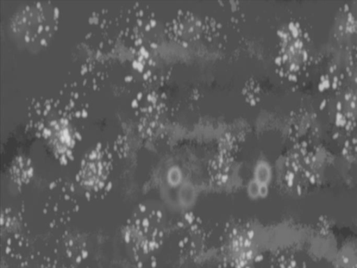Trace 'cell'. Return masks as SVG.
<instances>
[{"label":"cell","instance_id":"obj_1","mask_svg":"<svg viewBox=\"0 0 357 268\" xmlns=\"http://www.w3.org/2000/svg\"><path fill=\"white\" fill-rule=\"evenodd\" d=\"M165 216L158 209L137 205L122 230V239L137 268H155L165 239Z\"/></svg>","mask_w":357,"mask_h":268},{"label":"cell","instance_id":"obj_2","mask_svg":"<svg viewBox=\"0 0 357 268\" xmlns=\"http://www.w3.org/2000/svg\"><path fill=\"white\" fill-rule=\"evenodd\" d=\"M221 268H256L261 261L255 245V232L248 223H227L219 239Z\"/></svg>","mask_w":357,"mask_h":268},{"label":"cell","instance_id":"obj_3","mask_svg":"<svg viewBox=\"0 0 357 268\" xmlns=\"http://www.w3.org/2000/svg\"><path fill=\"white\" fill-rule=\"evenodd\" d=\"M59 22V12L52 6L37 3L18 10L12 18L11 28L23 40L47 45Z\"/></svg>","mask_w":357,"mask_h":268},{"label":"cell","instance_id":"obj_4","mask_svg":"<svg viewBox=\"0 0 357 268\" xmlns=\"http://www.w3.org/2000/svg\"><path fill=\"white\" fill-rule=\"evenodd\" d=\"M79 209L77 188L73 183L58 179L49 184L43 207V216L49 229L66 228Z\"/></svg>","mask_w":357,"mask_h":268},{"label":"cell","instance_id":"obj_5","mask_svg":"<svg viewBox=\"0 0 357 268\" xmlns=\"http://www.w3.org/2000/svg\"><path fill=\"white\" fill-rule=\"evenodd\" d=\"M2 248L11 259L20 261L31 254V232L24 220L23 211L11 208L4 209L0 218Z\"/></svg>","mask_w":357,"mask_h":268},{"label":"cell","instance_id":"obj_6","mask_svg":"<svg viewBox=\"0 0 357 268\" xmlns=\"http://www.w3.org/2000/svg\"><path fill=\"white\" fill-rule=\"evenodd\" d=\"M52 259L61 265L77 268L89 259L90 252L85 237L75 230H65L50 242Z\"/></svg>","mask_w":357,"mask_h":268},{"label":"cell","instance_id":"obj_7","mask_svg":"<svg viewBox=\"0 0 357 268\" xmlns=\"http://www.w3.org/2000/svg\"><path fill=\"white\" fill-rule=\"evenodd\" d=\"M109 166L89 158L85 160L77 174V182L89 202L102 200L112 188Z\"/></svg>","mask_w":357,"mask_h":268},{"label":"cell","instance_id":"obj_8","mask_svg":"<svg viewBox=\"0 0 357 268\" xmlns=\"http://www.w3.org/2000/svg\"><path fill=\"white\" fill-rule=\"evenodd\" d=\"M176 229L180 254L192 260L202 257L208 238L202 221L192 213L186 214L177 223Z\"/></svg>","mask_w":357,"mask_h":268},{"label":"cell","instance_id":"obj_9","mask_svg":"<svg viewBox=\"0 0 357 268\" xmlns=\"http://www.w3.org/2000/svg\"><path fill=\"white\" fill-rule=\"evenodd\" d=\"M33 168L29 160L22 158H17L10 170L12 180L17 185L18 188L29 184L33 177Z\"/></svg>","mask_w":357,"mask_h":268},{"label":"cell","instance_id":"obj_10","mask_svg":"<svg viewBox=\"0 0 357 268\" xmlns=\"http://www.w3.org/2000/svg\"><path fill=\"white\" fill-rule=\"evenodd\" d=\"M20 268H70L59 264L42 251L32 252L20 263Z\"/></svg>","mask_w":357,"mask_h":268},{"label":"cell","instance_id":"obj_11","mask_svg":"<svg viewBox=\"0 0 357 268\" xmlns=\"http://www.w3.org/2000/svg\"><path fill=\"white\" fill-rule=\"evenodd\" d=\"M302 255L296 253H279L272 260L271 268H309Z\"/></svg>","mask_w":357,"mask_h":268},{"label":"cell","instance_id":"obj_12","mask_svg":"<svg viewBox=\"0 0 357 268\" xmlns=\"http://www.w3.org/2000/svg\"><path fill=\"white\" fill-rule=\"evenodd\" d=\"M335 268H348V267H347L340 266V267H335Z\"/></svg>","mask_w":357,"mask_h":268}]
</instances>
